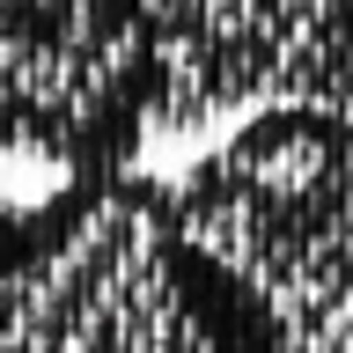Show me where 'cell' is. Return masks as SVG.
<instances>
[{"label":"cell","mask_w":353,"mask_h":353,"mask_svg":"<svg viewBox=\"0 0 353 353\" xmlns=\"http://www.w3.org/2000/svg\"><path fill=\"white\" fill-rule=\"evenodd\" d=\"M184 236L287 294L353 287V118L316 103L265 110L192 170Z\"/></svg>","instance_id":"6da1fadb"},{"label":"cell","mask_w":353,"mask_h":353,"mask_svg":"<svg viewBox=\"0 0 353 353\" xmlns=\"http://www.w3.org/2000/svg\"><path fill=\"white\" fill-rule=\"evenodd\" d=\"M81 22L118 52L170 81L162 52L206 66L228 59V88L265 74H316L353 52V0H74Z\"/></svg>","instance_id":"7a4b0ae2"}]
</instances>
